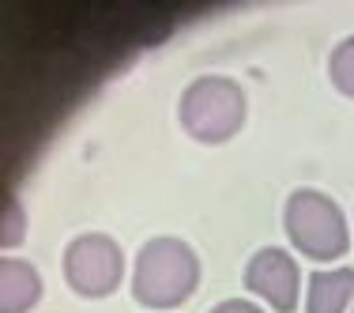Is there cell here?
I'll return each instance as SVG.
<instances>
[{"mask_svg":"<svg viewBox=\"0 0 354 313\" xmlns=\"http://www.w3.org/2000/svg\"><path fill=\"white\" fill-rule=\"evenodd\" d=\"M200 283V257L189 242L158 234L136 253L132 268V294L151 310H174L196 291Z\"/></svg>","mask_w":354,"mask_h":313,"instance_id":"obj_1","label":"cell"},{"mask_svg":"<svg viewBox=\"0 0 354 313\" xmlns=\"http://www.w3.org/2000/svg\"><path fill=\"white\" fill-rule=\"evenodd\" d=\"M283 226L294 249H301L313 260H335L351 245L347 215L320 189H294L283 208Z\"/></svg>","mask_w":354,"mask_h":313,"instance_id":"obj_2","label":"cell"},{"mask_svg":"<svg viewBox=\"0 0 354 313\" xmlns=\"http://www.w3.org/2000/svg\"><path fill=\"white\" fill-rule=\"evenodd\" d=\"M185 132L200 143H223L245 121V91L230 75H196L177 102Z\"/></svg>","mask_w":354,"mask_h":313,"instance_id":"obj_3","label":"cell"},{"mask_svg":"<svg viewBox=\"0 0 354 313\" xmlns=\"http://www.w3.org/2000/svg\"><path fill=\"white\" fill-rule=\"evenodd\" d=\"M124 276V253L109 234H80L64 249V279L75 294L83 298H102V294L117 291Z\"/></svg>","mask_w":354,"mask_h":313,"instance_id":"obj_4","label":"cell"},{"mask_svg":"<svg viewBox=\"0 0 354 313\" xmlns=\"http://www.w3.org/2000/svg\"><path fill=\"white\" fill-rule=\"evenodd\" d=\"M245 287L257 298H264L272 310L290 313L298 302V287H301V268L279 245H264L249 257L245 265Z\"/></svg>","mask_w":354,"mask_h":313,"instance_id":"obj_5","label":"cell"},{"mask_svg":"<svg viewBox=\"0 0 354 313\" xmlns=\"http://www.w3.org/2000/svg\"><path fill=\"white\" fill-rule=\"evenodd\" d=\"M41 298V276L30 260L19 257H4L0 265V302L4 313H27Z\"/></svg>","mask_w":354,"mask_h":313,"instance_id":"obj_6","label":"cell"},{"mask_svg":"<svg viewBox=\"0 0 354 313\" xmlns=\"http://www.w3.org/2000/svg\"><path fill=\"white\" fill-rule=\"evenodd\" d=\"M354 302V268H324L309 276L306 313H343Z\"/></svg>","mask_w":354,"mask_h":313,"instance_id":"obj_7","label":"cell"},{"mask_svg":"<svg viewBox=\"0 0 354 313\" xmlns=\"http://www.w3.org/2000/svg\"><path fill=\"white\" fill-rule=\"evenodd\" d=\"M328 75L347 98H354V35L335 42L332 57H328Z\"/></svg>","mask_w":354,"mask_h":313,"instance_id":"obj_8","label":"cell"},{"mask_svg":"<svg viewBox=\"0 0 354 313\" xmlns=\"http://www.w3.org/2000/svg\"><path fill=\"white\" fill-rule=\"evenodd\" d=\"M23 234H27V219L19 211V200L8 197L4 200V245H19Z\"/></svg>","mask_w":354,"mask_h":313,"instance_id":"obj_9","label":"cell"},{"mask_svg":"<svg viewBox=\"0 0 354 313\" xmlns=\"http://www.w3.org/2000/svg\"><path fill=\"white\" fill-rule=\"evenodd\" d=\"M207 313H264L257 306V302H245V298H226V302H218L215 310H207Z\"/></svg>","mask_w":354,"mask_h":313,"instance_id":"obj_10","label":"cell"},{"mask_svg":"<svg viewBox=\"0 0 354 313\" xmlns=\"http://www.w3.org/2000/svg\"><path fill=\"white\" fill-rule=\"evenodd\" d=\"M351 313H354V310H351Z\"/></svg>","mask_w":354,"mask_h":313,"instance_id":"obj_11","label":"cell"}]
</instances>
